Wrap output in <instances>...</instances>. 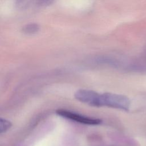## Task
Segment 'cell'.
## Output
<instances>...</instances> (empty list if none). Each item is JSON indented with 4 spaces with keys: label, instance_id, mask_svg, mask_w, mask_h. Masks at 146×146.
<instances>
[{
    "label": "cell",
    "instance_id": "1",
    "mask_svg": "<svg viewBox=\"0 0 146 146\" xmlns=\"http://www.w3.org/2000/svg\"><path fill=\"white\" fill-rule=\"evenodd\" d=\"M101 106L127 111L130 106V100L124 95L107 92L101 94Z\"/></svg>",
    "mask_w": 146,
    "mask_h": 146
},
{
    "label": "cell",
    "instance_id": "2",
    "mask_svg": "<svg viewBox=\"0 0 146 146\" xmlns=\"http://www.w3.org/2000/svg\"><path fill=\"white\" fill-rule=\"evenodd\" d=\"M75 98L85 104L94 107L101 106V94L92 90H79L74 94Z\"/></svg>",
    "mask_w": 146,
    "mask_h": 146
},
{
    "label": "cell",
    "instance_id": "3",
    "mask_svg": "<svg viewBox=\"0 0 146 146\" xmlns=\"http://www.w3.org/2000/svg\"><path fill=\"white\" fill-rule=\"evenodd\" d=\"M56 113L64 118L74 120L75 121L83 123L84 124H88V125H98L99 124L102 120L99 119L92 118L87 116H85L79 113H76L75 112H72L70 111L65 110H58L56 111Z\"/></svg>",
    "mask_w": 146,
    "mask_h": 146
},
{
    "label": "cell",
    "instance_id": "4",
    "mask_svg": "<svg viewBox=\"0 0 146 146\" xmlns=\"http://www.w3.org/2000/svg\"><path fill=\"white\" fill-rule=\"evenodd\" d=\"M39 27L37 24L31 23L26 25L22 28L23 33L27 34H33L38 31Z\"/></svg>",
    "mask_w": 146,
    "mask_h": 146
},
{
    "label": "cell",
    "instance_id": "5",
    "mask_svg": "<svg viewBox=\"0 0 146 146\" xmlns=\"http://www.w3.org/2000/svg\"><path fill=\"white\" fill-rule=\"evenodd\" d=\"M11 127V123L7 120L1 118L0 119V132L3 133L7 131Z\"/></svg>",
    "mask_w": 146,
    "mask_h": 146
}]
</instances>
